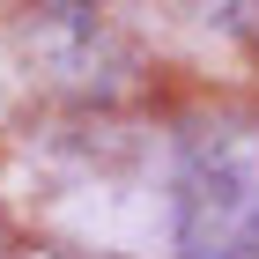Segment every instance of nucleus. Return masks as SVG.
Returning <instances> with one entry per match:
<instances>
[{
    "mask_svg": "<svg viewBox=\"0 0 259 259\" xmlns=\"http://www.w3.org/2000/svg\"><path fill=\"white\" fill-rule=\"evenodd\" d=\"M170 237L185 259H259V119L222 111L178 134Z\"/></svg>",
    "mask_w": 259,
    "mask_h": 259,
    "instance_id": "obj_1",
    "label": "nucleus"
},
{
    "mask_svg": "<svg viewBox=\"0 0 259 259\" xmlns=\"http://www.w3.org/2000/svg\"><path fill=\"white\" fill-rule=\"evenodd\" d=\"M22 52H30L52 81H81V89H104V81H119V67H126L119 30H111L97 8H67V0L30 8Z\"/></svg>",
    "mask_w": 259,
    "mask_h": 259,
    "instance_id": "obj_2",
    "label": "nucleus"
},
{
    "mask_svg": "<svg viewBox=\"0 0 259 259\" xmlns=\"http://www.w3.org/2000/svg\"><path fill=\"white\" fill-rule=\"evenodd\" d=\"M193 8H200L207 30H222L237 45H259V0H193Z\"/></svg>",
    "mask_w": 259,
    "mask_h": 259,
    "instance_id": "obj_3",
    "label": "nucleus"
}]
</instances>
